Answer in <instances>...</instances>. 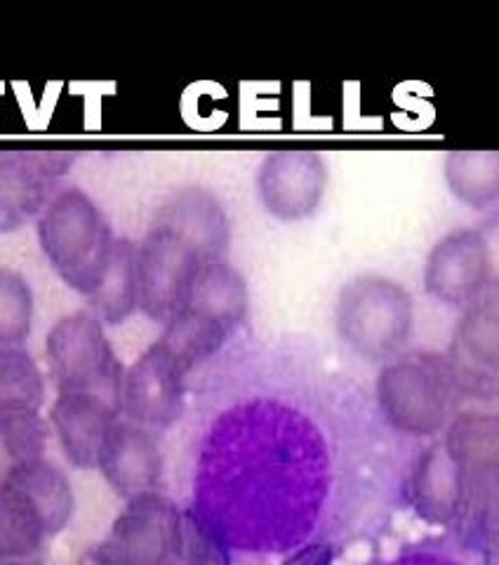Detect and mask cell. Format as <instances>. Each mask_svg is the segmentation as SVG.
Listing matches in <instances>:
<instances>
[{
	"mask_svg": "<svg viewBox=\"0 0 499 565\" xmlns=\"http://www.w3.org/2000/svg\"><path fill=\"white\" fill-rule=\"evenodd\" d=\"M382 565H453V563H445V561H434V558H426V556H403L399 561H391V563H382Z\"/></svg>",
	"mask_w": 499,
	"mask_h": 565,
	"instance_id": "cell-21",
	"label": "cell"
},
{
	"mask_svg": "<svg viewBox=\"0 0 499 565\" xmlns=\"http://www.w3.org/2000/svg\"><path fill=\"white\" fill-rule=\"evenodd\" d=\"M455 384L448 359L432 351H410L384 363L374 384V401L391 431L432 438L450 419Z\"/></svg>",
	"mask_w": 499,
	"mask_h": 565,
	"instance_id": "cell-4",
	"label": "cell"
},
{
	"mask_svg": "<svg viewBox=\"0 0 499 565\" xmlns=\"http://www.w3.org/2000/svg\"><path fill=\"white\" fill-rule=\"evenodd\" d=\"M484 236L486 255H488V271H490V286L499 288V212L492 215L484 226L478 228Z\"/></svg>",
	"mask_w": 499,
	"mask_h": 565,
	"instance_id": "cell-19",
	"label": "cell"
},
{
	"mask_svg": "<svg viewBox=\"0 0 499 565\" xmlns=\"http://www.w3.org/2000/svg\"><path fill=\"white\" fill-rule=\"evenodd\" d=\"M247 311V288L236 267L208 259L170 318L166 344L191 370L212 361L234 338Z\"/></svg>",
	"mask_w": 499,
	"mask_h": 565,
	"instance_id": "cell-2",
	"label": "cell"
},
{
	"mask_svg": "<svg viewBox=\"0 0 499 565\" xmlns=\"http://www.w3.org/2000/svg\"><path fill=\"white\" fill-rule=\"evenodd\" d=\"M184 238L203 259H222L231 241L226 210L215 193L201 186L177 191L158 210L156 222Z\"/></svg>",
	"mask_w": 499,
	"mask_h": 565,
	"instance_id": "cell-11",
	"label": "cell"
},
{
	"mask_svg": "<svg viewBox=\"0 0 499 565\" xmlns=\"http://www.w3.org/2000/svg\"><path fill=\"white\" fill-rule=\"evenodd\" d=\"M465 473L445 455L443 446L422 452L407 476V500L417 516L432 525H445L465 507Z\"/></svg>",
	"mask_w": 499,
	"mask_h": 565,
	"instance_id": "cell-12",
	"label": "cell"
},
{
	"mask_svg": "<svg viewBox=\"0 0 499 565\" xmlns=\"http://www.w3.org/2000/svg\"><path fill=\"white\" fill-rule=\"evenodd\" d=\"M440 446L465 476L499 469V415H459Z\"/></svg>",
	"mask_w": 499,
	"mask_h": 565,
	"instance_id": "cell-14",
	"label": "cell"
},
{
	"mask_svg": "<svg viewBox=\"0 0 499 565\" xmlns=\"http://www.w3.org/2000/svg\"><path fill=\"white\" fill-rule=\"evenodd\" d=\"M74 161L76 153L64 149L0 151V234L39 220Z\"/></svg>",
	"mask_w": 499,
	"mask_h": 565,
	"instance_id": "cell-6",
	"label": "cell"
},
{
	"mask_svg": "<svg viewBox=\"0 0 499 565\" xmlns=\"http://www.w3.org/2000/svg\"><path fill=\"white\" fill-rule=\"evenodd\" d=\"M189 375L191 370L166 342L153 347L132 375L130 408L135 417L163 431L180 424L187 408Z\"/></svg>",
	"mask_w": 499,
	"mask_h": 565,
	"instance_id": "cell-10",
	"label": "cell"
},
{
	"mask_svg": "<svg viewBox=\"0 0 499 565\" xmlns=\"http://www.w3.org/2000/svg\"><path fill=\"white\" fill-rule=\"evenodd\" d=\"M93 297L112 318H120L132 311V307L139 302L137 243L116 236L109 264H106V271Z\"/></svg>",
	"mask_w": 499,
	"mask_h": 565,
	"instance_id": "cell-16",
	"label": "cell"
},
{
	"mask_svg": "<svg viewBox=\"0 0 499 565\" xmlns=\"http://www.w3.org/2000/svg\"><path fill=\"white\" fill-rule=\"evenodd\" d=\"M448 361L457 382L499 375V297L476 302L461 316Z\"/></svg>",
	"mask_w": 499,
	"mask_h": 565,
	"instance_id": "cell-13",
	"label": "cell"
},
{
	"mask_svg": "<svg viewBox=\"0 0 499 565\" xmlns=\"http://www.w3.org/2000/svg\"><path fill=\"white\" fill-rule=\"evenodd\" d=\"M184 527L236 558H290L361 521L355 419L344 388L290 351H243L195 394Z\"/></svg>",
	"mask_w": 499,
	"mask_h": 565,
	"instance_id": "cell-1",
	"label": "cell"
},
{
	"mask_svg": "<svg viewBox=\"0 0 499 565\" xmlns=\"http://www.w3.org/2000/svg\"><path fill=\"white\" fill-rule=\"evenodd\" d=\"M335 326L355 356L389 363L405 353L413 334V295L386 276H355L337 297Z\"/></svg>",
	"mask_w": 499,
	"mask_h": 565,
	"instance_id": "cell-5",
	"label": "cell"
},
{
	"mask_svg": "<svg viewBox=\"0 0 499 565\" xmlns=\"http://www.w3.org/2000/svg\"><path fill=\"white\" fill-rule=\"evenodd\" d=\"M424 286L434 299L450 307L471 305L490 286L488 255L478 228H461L434 245L424 264Z\"/></svg>",
	"mask_w": 499,
	"mask_h": 565,
	"instance_id": "cell-9",
	"label": "cell"
},
{
	"mask_svg": "<svg viewBox=\"0 0 499 565\" xmlns=\"http://www.w3.org/2000/svg\"><path fill=\"white\" fill-rule=\"evenodd\" d=\"M31 307V288L24 276L0 267V344H12L24 338Z\"/></svg>",
	"mask_w": 499,
	"mask_h": 565,
	"instance_id": "cell-18",
	"label": "cell"
},
{
	"mask_svg": "<svg viewBox=\"0 0 499 565\" xmlns=\"http://www.w3.org/2000/svg\"><path fill=\"white\" fill-rule=\"evenodd\" d=\"M39 396V380L20 351L0 349V429L20 417L22 408Z\"/></svg>",
	"mask_w": 499,
	"mask_h": 565,
	"instance_id": "cell-17",
	"label": "cell"
},
{
	"mask_svg": "<svg viewBox=\"0 0 499 565\" xmlns=\"http://www.w3.org/2000/svg\"><path fill=\"white\" fill-rule=\"evenodd\" d=\"M203 259L193 247L170 228L151 224L137 243V288L139 305L153 318H172L199 274Z\"/></svg>",
	"mask_w": 499,
	"mask_h": 565,
	"instance_id": "cell-8",
	"label": "cell"
},
{
	"mask_svg": "<svg viewBox=\"0 0 499 565\" xmlns=\"http://www.w3.org/2000/svg\"><path fill=\"white\" fill-rule=\"evenodd\" d=\"M335 554H337L335 546H326V544L307 546V550H301V552L293 554L290 558H285L280 565H332Z\"/></svg>",
	"mask_w": 499,
	"mask_h": 565,
	"instance_id": "cell-20",
	"label": "cell"
},
{
	"mask_svg": "<svg viewBox=\"0 0 499 565\" xmlns=\"http://www.w3.org/2000/svg\"><path fill=\"white\" fill-rule=\"evenodd\" d=\"M443 174L455 196L474 207L499 199L497 151H450L445 156Z\"/></svg>",
	"mask_w": 499,
	"mask_h": 565,
	"instance_id": "cell-15",
	"label": "cell"
},
{
	"mask_svg": "<svg viewBox=\"0 0 499 565\" xmlns=\"http://www.w3.org/2000/svg\"><path fill=\"white\" fill-rule=\"evenodd\" d=\"M328 180V163L318 151L285 147L262 158L257 168V196L272 217L301 222L318 212Z\"/></svg>",
	"mask_w": 499,
	"mask_h": 565,
	"instance_id": "cell-7",
	"label": "cell"
},
{
	"mask_svg": "<svg viewBox=\"0 0 499 565\" xmlns=\"http://www.w3.org/2000/svg\"><path fill=\"white\" fill-rule=\"evenodd\" d=\"M41 250L71 288L93 295L114 250V228L97 203L78 186H66L35 224Z\"/></svg>",
	"mask_w": 499,
	"mask_h": 565,
	"instance_id": "cell-3",
	"label": "cell"
}]
</instances>
